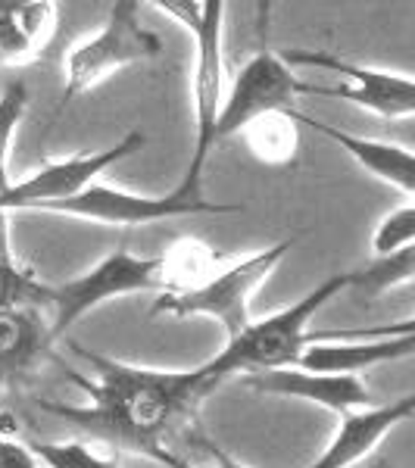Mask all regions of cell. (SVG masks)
Listing matches in <instances>:
<instances>
[{
    "label": "cell",
    "instance_id": "obj_1",
    "mask_svg": "<svg viewBox=\"0 0 415 468\" xmlns=\"http://www.w3.org/2000/svg\"><path fill=\"white\" fill-rule=\"evenodd\" d=\"M79 356L94 362L97 378L72 375L88 394L85 406L69 403H37L44 412L63 419L90 437L112 443V447L138 450L144 456H156L165 450L169 437L185 419H191L203 397L218 388V378L207 372V366L187 372H165V368H141L128 362L97 356L75 346Z\"/></svg>",
    "mask_w": 415,
    "mask_h": 468
},
{
    "label": "cell",
    "instance_id": "obj_2",
    "mask_svg": "<svg viewBox=\"0 0 415 468\" xmlns=\"http://www.w3.org/2000/svg\"><path fill=\"white\" fill-rule=\"evenodd\" d=\"M350 284H353V271L331 275L328 282H322L319 288H313L306 297H300L297 303H291L288 309H278V313L266 315V319L250 322L240 335L229 337V344H225L213 359L203 362L207 372L213 375V378L225 381V378H231V375L293 368L300 353L313 341L309 322L315 319V313H319L328 300H335L337 293L346 291Z\"/></svg>",
    "mask_w": 415,
    "mask_h": 468
},
{
    "label": "cell",
    "instance_id": "obj_3",
    "mask_svg": "<svg viewBox=\"0 0 415 468\" xmlns=\"http://www.w3.org/2000/svg\"><path fill=\"white\" fill-rule=\"evenodd\" d=\"M293 238H284L266 250L244 256L231 262L229 269L213 271L207 282L194 284L187 291H169L160 293L150 315H172V319H191V315H207L216 319L229 331V337L240 335L250 319V297L262 282L278 269V262L291 253Z\"/></svg>",
    "mask_w": 415,
    "mask_h": 468
},
{
    "label": "cell",
    "instance_id": "obj_4",
    "mask_svg": "<svg viewBox=\"0 0 415 468\" xmlns=\"http://www.w3.org/2000/svg\"><path fill=\"white\" fill-rule=\"evenodd\" d=\"M160 54L163 41L141 22V4H132V0L112 4L101 32L75 44L66 57V90L59 103H69L79 94H88L90 88L107 81L110 75L156 59Z\"/></svg>",
    "mask_w": 415,
    "mask_h": 468
},
{
    "label": "cell",
    "instance_id": "obj_5",
    "mask_svg": "<svg viewBox=\"0 0 415 468\" xmlns=\"http://www.w3.org/2000/svg\"><path fill=\"white\" fill-rule=\"evenodd\" d=\"M163 288V260H150V256H134L128 250H112L103 256L97 266H90L81 275L69 278V282L50 284L48 297V324L50 337L59 341L66 331L79 319H85L90 309L110 300L128 297V293Z\"/></svg>",
    "mask_w": 415,
    "mask_h": 468
},
{
    "label": "cell",
    "instance_id": "obj_6",
    "mask_svg": "<svg viewBox=\"0 0 415 468\" xmlns=\"http://www.w3.org/2000/svg\"><path fill=\"white\" fill-rule=\"evenodd\" d=\"M235 209H238L235 203H213L203 197L200 187H187L178 181L165 197H147V194L119 191V187L88 185L75 197L41 207L37 213L88 218V222H101V225H150V222H163V218L200 216V213H235Z\"/></svg>",
    "mask_w": 415,
    "mask_h": 468
},
{
    "label": "cell",
    "instance_id": "obj_7",
    "mask_svg": "<svg viewBox=\"0 0 415 468\" xmlns=\"http://www.w3.org/2000/svg\"><path fill=\"white\" fill-rule=\"evenodd\" d=\"M222 28L225 4L222 0H203V13L191 28L194 48H197V69H194V147L181 185L200 187L207 160L216 150V119L225 101V75H222Z\"/></svg>",
    "mask_w": 415,
    "mask_h": 468
},
{
    "label": "cell",
    "instance_id": "obj_8",
    "mask_svg": "<svg viewBox=\"0 0 415 468\" xmlns=\"http://www.w3.org/2000/svg\"><path fill=\"white\" fill-rule=\"evenodd\" d=\"M288 66H319L344 75V85H306L300 81V94L335 97V101L356 103L362 110H372L384 119H410L415 110V79L372 66H356L350 59L325 54V50H284L278 54Z\"/></svg>",
    "mask_w": 415,
    "mask_h": 468
},
{
    "label": "cell",
    "instance_id": "obj_9",
    "mask_svg": "<svg viewBox=\"0 0 415 468\" xmlns=\"http://www.w3.org/2000/svg\"><path fill=\"white\" fill-rule=\"evenodd\" d=\"M300 94V79H293L291 66L275 50L262 48L247 59L238 72L235 85L229 88L216 119V144L229 141L231 134L244 132L247 125L271 112H293V97Z\"/></svg>",
    "mask_w": 415,
    "mask_h": 468
},
{
    "label": "cell",
    "instance_id": "obj_10",
    "mask_svg": "<svg viewBox=\"0 0 415 468\" xmlns=\"http://www.w3.org/2000/svg\"><path fill=\"white\" fill-rule=\"evenodd\" d=\"M141 147H144V134L128 132L125 138H119L116 144L107 150L48 163V165H41L35 176L6 187V191L0 194V207H4L6 213H13V209H41V207H50V203L69 200L75 194L85 191L88 185H94V178L101 176L103 169H110L112 163L125 160V156L138 154Z\"/></svg>",
    "mask_w": 415,
    "mask_h": 468
},
{
    "label": "cell",
    "instance_id": "obj_11",
    "mask_svg": "<svg viewBox=\"0 0 415 468\" xmlns=\"http://www.w3.org/2000/svg\"><path fill=\"white\" fill-rule=\"evenodd\" d=\"M244 384L256 394L303 399V403L325 406L331 412H356L372 406V394L353 375H313L303 368H271V372L244 375Z\"/></svg>",
    "mask_w": 415,
    "mask_h": 468
},
{
    "label": "cell",
    "instance_id": "obj_12",
    "mask_svg": "<svg viewBox=\"0 0 415 468\" xmlns=\"http://www.w3.org/2000/svg\"><path fill=\"white\" fill-rule=\"evenodd\" d=\"M412 410H415V399L406 394L403 399H397L390 406H368V410L346 412L341 419V428L331 437V443L306 468H350L362 463L366 456H372V450L397 425L412 419Z\"/></svg>",
    "mask_w": 415,
    "mask_h": 468
},
{
    "label": "cell",
    "instance_id": "obj_13",
    "mask_svg": "<svg viewBox=\"0 0 415 468\" xmlns=\"http://www.w3.org/2000/svg\"><path fill=\"white\" fill-rule=\"evenodd\" d=\"M50 324L41 309L0 313V403L50 356Z\"/></svg>",
    "mask_w": 415,
    "mask_h": 468
},
{
    "label": "cell",
    "instance_id": "obj_14",
    "mask_svg": "<svg viewBox=\"0 0 415 468\" xmlns=\"http://www.w3.org/2000/svg\"><path fill=\"white\" fill-rule=\"evenodd\" d=\"M57 4L0 0V66H28L57 35Z\"/></svg>",
    "mask_w": 415,
    "mask_h": 468
},
{
    "label": "cell",
    "instance_id": "obj_15",
    "mask_svg": "<svg viewBox=\"0 0 415 468\" xmlns=\"http://www.w3.org/2000/svg\"><path fill=\"white\" fill-rule=\"evenodd\" d=\"M412 353H415V331L390 335L388 341H356V344L309 341L293 368H303V372L313 375H353V378H359L362 368L410 359Z\"/></svg>",
    "mask_w": 415,
    "mask_h": 468
},
{
    "label": "cell",
    "instance_id": "obj_16",
    "mask_svg": "<svg viewBox=\"0 0 415 468\" xmlns=\"http://www.w3.org/2000/svg\"><path fill=\"white\" fill-rule=\"evenodd\" d=\"M297 122H303L309 128H315L319 134L335 141L337 147H344L346 154L356 160L362 169L372 172L375 178L388 181L390 187L403 191L406 197L415 194V156L410 147H399V144H388V141H372V138H356L350 132H341V128L319 122V119H309L303 112H293Z\"/></svg>",
    "mask_w": 415,
    "mask_h": 468
},
{
    "label": "cell",
    "instance_id": "obj_17",
    "mask_svg": "<svg viewBox=\"0 0 415 468\" xmlns=\"http://www.w3.org/2000/svg\"><path fill=\"white\" fill-rule=\"evenodd\" d=\"M297 112V110H293ZM293 112H271V116L256 119L244 128V138L250 150L256 154V160L266 165H288L297 156V119Z\"/></svg>",
    "mask_w": 415,
    "mask_h": 468
},
{
    "label": "cell",
    "instance_id": "obj_18",
    "mask_svg": "<svg viewBox=\"0 0 415 468\" xmlns=\"http://www.w3.org/2000/svg\"><path fill=\"white\" fill-rule=\"evenodd\" d=\"M50 284H41L13 256H0V313L10 309H48Z\"/></svg>",
    "mask_w": 415,
    "mask_h": 468
},
{
    "label": "cell",
    "instance_id": "obj_19",
    "mask_svg": "<svg viewBox=\"0 0 415 468\" xmlns=\"http://www.w3.org/2000/svg\"><path fill=\"white\" fill-rule=\"evenodd\" d=\"M415 275V247H406L394 256H381L372 266H366L362 271H353V284L350 288H366L368 293H381L397 284H410Z\"/></svg>",
    "mask_w": 415,
    "mask_h": 468
},
{
    "label": "cell",
    "instance_id": "obj_20",
    "mask_svg": "<svg viewBox=\"0 0 415 468\" xmlns=\"http://www.w3.org/2000/svg\"><path fill=\"white\" fill-rule=\"evenodd\" d=\"M26 107H28V90L22 81H10L0 90V194L13 185L10 181V144H13V134L26 116Z\"/></svg>",
    "mask_w": 415,
    "mask_h": 468
},
{
    "label": "cell",
    "instance_id": "obj_21",
    "mask_svg": "<svg viewBox=\"0 0 415 468\" xmlns=\"http://www.w3.org/2000/svg\"><path fill=\"white\" fill-rule=\"evenodd\" d=\"M415 240V207L406 203V207L394 209L378 222V229L372 234V250L375 256H394L406 247H412Z\"/></svg>",
    "mask_w": 415,
    "mask_h": 468
},
{
    "label": "cell",
    "instance_id": "obj_22",
    "mask_svg": "<svg viewBox=\"0 0 415 468\" xmlns=\"http://www.w3.org/2000/svg\"><path fill=\"white\" fill-rule=\"evenodd\" d=\"M35 459H41L50 468H116L107 459H101L94 450L85 447L81 441H66V443H50V441H37L32 443Z\"/></svg>",
    "mask_w": 415,
    "mask_h": 468
},
{
    "label": "cell",
    "instance_id": "obj_23",
    "mask_svg": "<svg viewBox=\"0 0 415 468\" xmlns=\"http://www.w3.org/2000/svg\"><path fill=\"white\" fill-rule=\"evenodd\" d=\"M0 468H37L32 447L13 441L10 434H0Z\"/></svg>",
    "mask_w": 415,
    "mask_h": 468
},
{
    "label": "cell",
    "instance_id": "obj_24",
    "mask_svg": "<svg viewBox=\"0 0 415 468\" xmlns=\"http://www.w3.org/2000/svg\"><path fill=\"white\" fill-rule=\"evenodd\" d=\"M207 450H209V452H213V459H216V463H218L216 468H247V465H240V463H238V459L225 456V452H222V450H218V447H216V443H207ZM154 459H156V463H163L165 468H191V465H187V463H185V459H178V456H176V452H169V450H160V452H156V456H154Z\"/></svg>",
    "mask_w": 415,
    "mask_h": 468
},
{
    "label": "cell",
    "instance_id": "obj_25",
    "mask_svg": "<svg viewBox=\"0 0 415 468\" xmlns=\"http://www.w3.org/2000/svg\"><path fill=\"white\" fill-rule=\"evenodd\" d=\"M0 256H13L10 250V213L0 207Z\"/></svg>",
    "mask_w": 415,
    "mask_h": 468
},
{
    "label": "cell",
    "instance_id": "obj_26",
    "mask_svg": "<svg viewBox=\"0 0 415 468\" xmlns=\"http://www.w3.org/2000/svg\"><path fill=\"white\" fill-rule=\"evenodd\" d=\"M368 468H394V465H390V463H384V459H378V463H372Z\"/></svg>",
    "mask_w": 415,
    "mask_h": 468
}]
</instances>
